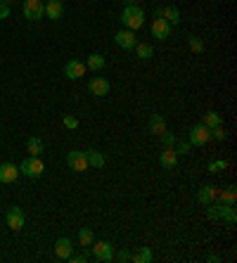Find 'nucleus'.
Instances as JSON below:
<instances>
[{
	"label": "nucleus",
	"mask_w": 237,
	"mask_h": 263,
	"mask_svg": "<svg viewBox=\"0 0 237 263\" xmlns=\"http://www.w3.org/2000/svg\"><path fill=\"white\" fill-rule=\"evenodd\" d=\"M159 164H161L164 169H173V166L178 164V154H176V149H173V147H164V152L159 154Z\"/></svg>",
	"instance_id": "nucleus-14"
},
{
	"label": "nucleus",
	"mask_w": 237,
	"mask_h": 263,
	"mask_svg": "<svg viewBox=\"0 0 237 263\" xmlns=\"http://www.w3.org/2000/svg\"><path fill=\"white\" fill-rule=\"evenodd\" d=\"M133 261H135V263H149V261H152V251L147 249V247H143V249L133 256Z\"/></svg>",
	"instance_id": "nucleus-27"
},
{
	"label": "nucleus",
	"mask_w": 237,
	"mask_h": 263,
	"mask_svg": "<svg viewBox=\"0 0 237 263\" xmlns=\"http://www.w3.org/2000/svg\"><path fill=\"white\" fill-rule=\"evenodd\" d=\"M64 126L69 128V131L79 128V118H76V117H64Z\"/></svg>",
	"instance_id": "nucleus-34"
},
{
	"label": "nucleus",
	"mask_w": 237,
	"mask_h": 263,
	"mask_svg": "<svg viewBox=\"0 0 237 263\" xmlns=\"http://www.w3.org/2000/svg\"><path fill=\"white\" fill-rule=\"evenodd\" d=\"M190 140H176V145H173V149H176V154H187L190 152Z\"/></svg>",
	"instance_id": "nucleus-31"
},
{
	"label": "nucleus",
	"mask_w": 237,
	"mask_h": 263,
	"mask_svg": "<svg viewBox=\"0 0 237 263\" xmlns=\"http://www.w3.org/2000/svg\"><path fill=\"white\" fill-rule=\"evenodd\" d=\"M66 164H69V169L76 173H83L88 169V154L86 152H81V149H71L69 154H66Z\"/></svg>",
	"instance_id": "nucleus-3"
},
{
	"label": "nucleus",
	"mask_w": 237,
	"mask_h": 263,
	"mask_svg": "<svg viewBox=\"0 0 237 263\" xmlns=\"http://www.w3.org/2000/svg\"><path fill=\"white\" fill-rule=\"evenodd\" d=\"M64 76H66V79H71V81H79L81 76H86V64H83V62H79V59L66 62Z\"/></svg>",
	"instance_id": "nucleus-9"
},
{
	"label": "nucleus",
	"mask_w": 237,
	"mask_h": 263,
	"mask_svg": "<svg viewBox=\"0 0 237 263\" xmlns=\"http://www.w3.org/2000/svg\"><path fill=\"white\" fill-rule=\"evenodd\" d=\"M207 206H209V209H207V216H209L211 221H221V218H223V204H213V206L207 204Z\"/></svg>",
	"instance_id": "nucleus-25"
},
{
	"label": "nucleus",
	"mask_w": 237,
	"mask_h": 263,
	"mask_svg": "<svg viewBox=\"0 0 237 263\" xmlns=\"http://www.w3.org/2000/svg\"><path fill=\"white\" fill-rule=\"evenodd\" d=\"M7 14H10V5H2V2H0V19H7Z\"/></svg>",
	"instance_id": "nucleus-37"
},
{
	"label": "nucleus",
	"mask_w": 237,
	"mask_h": 263,
	"mask_svg": "<svg viewBox=\"0 0 237 263\" xmlns=\"http://www.w3.org/2000/svg\"><path fill=\"white\" fill-rule=\"evenodd\" d=\"M161 19H166L171 27L180 24V12H178V7H173V5H169V7H161Z\"/></svg>",
	"instance_id": "nucleus-16"
},
{
	"label": "nucleus",
	"mask_w": 237,
	"mask_h": 263,
	"mask_svg": "<svg viewBox=\"0 0 237 263\" xmlns=\"http://www.w3.org/2000/svg\"><path fill=\"white\" fill-rule=\"evenodd\" d=\"M152 36L159 40H166L171 36V24H169L166 19H154V22H152Z\"/></svg>",
	"instance_id": "nucleus-11"
},
{
	"label": "nucleus",
	"mask_w": 237,
	"mask_h": 263,
	"mask_svg": "<svg viewBox=\"0 0 237 263\" xmlns=\"http://www.w3.org/2000/svg\"><path fill=\"white\" fill-rule=\"evenodd\" d=\"M45 14H48L50 19H62V14H64L62 0H48V2H45Z\"/></svg>",
	"instance_id": "nucleus-15"
},
{
	"label": "nucleus",
	"mask_w": 237,
	"mask_h": 263,
	"mask_svg": "<svg viewBox=\"0 0 237 263\" xmlns=\"http://www.w3.org/2000/svg\"><path fill=\"white\" fill-rule=\"evenodd\" d=\"M5 221H7V228H12V230H22L27 218H24V211L19 209V206H12V209L7 211Z\"/></svg>",
	"instance_id": "nucleus-8"
},
{
	"label": "nucleus",
	"mask_w": 237,
	"mask_h": 263,
	"mask_svg": "<svg viewBox=\"0 0 237 263\" xmlns=\"http://www.w3.org/2000/svg\"><path fill=\"white\" fill-rule=\"evenodd\" d=\"M19 178V166H14L10 161L0 164V183H14Z\"/></svg>",
	"instance_id": "nucleus-10"
},
{
	"label": "nucleus",
	"mask_w": 237,
	"mask_h": 263,
	"mask_svg": "<svg viewBox=\"0 0 237 263\" xmlns=\"http://www.w3.org/2000/svg\"><path fill=\"white\" fill-rule=\"evenodd\" d=\"M90 249H92L95 261H100V263H109L114 259V247H112L109 242H92Z\"/></svg>",
	"instance_id": "nucleus-4"
},
{
	"label": "nucleus",
	"mask_w": 237,
	"mask_h": 263,
	"mask_svg": "<svg viewBox=\"0 0 237 263\" xmlns=\"http://www.w3.org/2000/svg\"><path fill=\"white\" fill-rule=\"evenodd\" d=\"M27 147H29V152H31V157H40V154H43V140H40V138H36V135H33V138H29L27 140Z\"/></svg>",
	"instance_id": "nucleus-19"
},
{
	"label": "nucleus",
	"mask_w": 237,
	"mask_h": 263,
	"mask_svg": "<svg viewBox=\"0 0 237 263\" xmlns=\"http://www.w3.org/2000/svg\"><path fill=\"white\" fill-rule=\"evenodd\" d=\"M235 197H237L235 187H225L223 192H221V199H223V204H235Z\"/></svg>",
	"instance_id": "nucleus-28"
},
{
	"label": "nucleus",
	"mask_w": 237,
	"mask_h": 263,
	"mask_svg": "<svg viewBox=\"0 0 237 263\" xmlns=\"http://www.w3.org/2000/svg\"><path fill=\"white\" fill-rule=\"evenodd\" d=\"M45 14V5L43 0H24V17L31 19V22H38Z\"/></svg>",
	"instance_id": "nucleus-6"
},
{
	"label": "nucleus",
	"mask_w": 237,
	"mask_h": 263,
	"mask_svg": "<svg viewBox=\"0 0 237 263\" xmlns=\"http://www.w3.org/2000/svg\"><path fill=\"white\" fill-rule=\"evenodd\" d=\"M0 2H2V5H12V0H0Z\"/></svg>",
	"instance_id": "nucleus-38"
},
{
	"label": "nucleus",
	"mask_w": 237,
	"mask_h": 263,
	"mask_svg": "<svg viewBox=\"0 0 237 263\" xmlns=\"http://www.w3.org/2000/svg\"><path fill=\"white\" fill-rule=\"evenodd\" d=\"M149 131L157 133V135H161V133L166 131V123H164L161 114H152V118H149Z\"/></svg>",
	"instance_id": "nucleus-20"
},
{
	"label": "nucleus",
	"mask_w": 237,
	"mask_h": 263,
	"mask_svg": "<svg viewBox=\"0 0 237 263\" xmlns=\"http://www.w3.org/2000/svg\"><path fill=\"white\" fill-rule=\"evenodd\" d=\"M117 259H118V261H133V254L128 249H121L117 254Z\"/></svg>",
	"instance_id": "nucleus-35"
},
{
	"label": "nucleus",
	"mask_w": 237,
	"mask_h": 263,
	"mask_svg": "<svg viewBox=\"0 0 237 263\" xmlns=\"http://www.w3.org/2000/svg\"><path fill=\"white\" fill-rule=\"evenodd\" d=\"M221 221H225V223H230V225H235L237 213H235V209H233V204H223V218H221Z\"/></svg>",
	"instance_id": "nucleus-26"
},
{
	"label": "nucleus",
	"mask_w": 237,
	"mask_h": 263,
	"mask_svg": "<svg viewBox=\"0 0 237 263\" xmlns=\"http://www.w3.org/2000/svg\"><path fill=\"white\" fill-rule=\"evenodd\" d=\"M121 24H123V29H128V31H138V29L145 24V12H143V7H138V5H126L123 12H121Z\"/></svg>",
	"instance_id": "nucleus-1"
},
{
	"label": "nucleus",
	"mask_w": 237,
	"mask_h": 263,
	"mask_svg": "<svg viewBox=\"0 0 237 263\" xmlns=\"http://www.w3.org/2000/svg\"><path fill=\"white\" fill-rule=\"evenodd\" d=\"M74 254V247H71V239H66V237H59L57 242H55V256L57 259H69Z\"/></svg>",
	"instance_id": "nucleus-12"
},
{
	"label": "nucleus",
	"mask_w": 237,
	"mask_h": 263,
	"mask_svg": "<svg viewBox=\"0 0 237 263\" xmlns=\"http://www.w3.org/2000/svg\"><path fill=\"white\" fill-rule=\"evenodd\" d=\"M225 166H228V161H223V159H216V161H211L209 166H207V171H211V173L225 171Z\"/></svg>",
	"instance_id": "nucleus-32"
},
{
	"label": "nucleus",
	"mask_w": 237,
	"mask_h": 263,
	"mask_svg": "<svg viewBox=\"0 0 237 263\" xmlns=\"http://www.w3.org/2000/svg\"><path fill=\"white\" fill-rule=\"evenodd\" d=\"M88 90H90L92 95H97V97H102V95H107V92H109V81H107L105 76H95V79H90Z\"/></svg>",
	"instance_id": "nucleus-13"
},
{
	"label": "nucleus",
	"mask_w": 237,
	"mask_h": 263,
	"mask_svg": "<svg viewBox=\"0 0 237 263\" xmlns=\"http://www.w3.org/2000/svg\"><path fill=\"white\" fill-rule=\"evenodd\" d=\"M209 133H211V138H213V140H225V138H228L223 123H221V126H213V128H209Z\"/></svg>",
	"instance_id": "nucleus-30"
},
{
	"label": "nucleus",
	"mask_w": 237,
	"mask_h": 263,
	"mask_svg": "<svg viewBox=\"0 0 237 263\" xmlns=\"http://www.w3.org/2000/svg\"><path fill=\"white\" fill-rule=\"evenodd\" d=\"M43 171H45V164L38 157H29L19 164V173H24L27 178H40Z\"/></svg>",
	"instance_id": "nucleus-2"
},
{
	"label": "nucleus",
	"mask_w": 237,
	"mask_h": 263,
	"mask_svg": "<svg viewBox=\"0 0 237 263\" xmlns=\"http://www.w3.org/2000/svg\"><path fill=\"white\" fill-rule=\"evenodd\" d=\"M187 43H190V50H192V53H204V43H202V38H197V36H190V38H187Z\"/></svg>",
	"instance_id": "nucleus-29"
},
{
	"label": "nucleus",
	"mask_w": 237,
	"mask_h": 263,
	"mask_svg": "<svg viewBox=\"0 0 237 263\" xmlns=\"http://www.w3.org/2000/svg\"><path fill=\"white\" fill-rule=\"evenodd\" d=\"M209 140H211V133H209V128H207L204 123H195V126L190 128V145L204 147Z\"/></svg>",
	"instance_id": "nucleus-5"
},
{
	"label": "nucleus",
	"mask_w": 237,
	"mask_h": 263,
	"mask_svg": "<svg viewBox=\"0 0 237 263\" xmlns=\"http://www.w3.org/2000/svg\"><path fill=\"white\" fill-rule=\"evenodd\" d=\"M114 40H117L118 48H123V50H133V48L138 45V38H135V33H133V31H128V29H121V31H117Z\"/></svg>",
	"instance_id": "nucleus-7"
},
{
	"label": "nucleus",
	"mask_w": 237,
	"mask_h": 263,
	"mask_svg": "<svg viewBox=\"0 0 237 263\" xmlns=\"http://www.w3.org/2000/svg\"><path fill=\"white\" fill-rule=\"evenodd\" d=\"M86 154H88V166H95V169H102V166H105V157H102V152L90 149V152H86Z\"/></svg>",
	"instance_id": "nucleus-21"
},
{
	"label": "nucleus",
	"mask_w": 237,
	"mask_h": 263,
	"mask_svg": "<svg viewBox=\"0 0 237 263\" xmlns=\"http://www.w3.org/2000/svg\"><path fill=\"white\" fill-rule=\"evenodd\" d=\"M69 259H71V261H74V263H83V261H88V256H86V254H76V256L71 254Z\"/></svg>",
	"instance_id": "nucleus-36"
},
{
	"label": "nucleus",
	"mask_w": 237,
	"mask_h": 263,
	"mask_svg": "<svg viewBox=\"0 0 237 263\" xmlns=\"http://www.w3.org/2000/svg\"><path fill=\"white\" fill-rule=\"evenodd\" d=\"M83 64H86V69H90V71H100V69H105V57L97 55V53H92Z\"/></svg>",
	"instance_id": "nucleus-18"
},
{
	"label": "nucleus",
	"mask_w": 237,
	"mask_h": 263,
	"mask_svg": "<svg viewBox=\"0 0 237 263\" xmlns=\"http://www.w3.org/2000/svg\"><path fill=\"white\" fill-rule=\"evenodd\" d=\"M213 197H216V187H213V185H204V187H199V192H197L199 204H211V199Z\"/></svg>",
	"instance_id": "nucleus-17"
},
{
	"label": "nucleus",
	"mask_w": 237,
	"mask_h": 263,
	"mask_svg": "<svg viewBox=\"0 0 237 263\" xmlns=\"http://www.w3.org/2000/svg\"><path fill=\"white\" fill-rule=\"evenodd\" d=\"M79 242H81V247H90L92 242H95V235H92V230L90 228H81L79 230Z\"/></svg>",
	"instance_id": "nucleus-23"
},
{
	"label": "nucleus",
	"mask_w": 237,
	"mask_h": 263,
	"mask_svg": "<svg viewBox=\"0 0 237 263\" xmlns=\"http://www.w3.org/2000/svg\"><path fill=\"white\" fill-rule=\"evenodd\" d=\"M202 123H204L207 128H213V126H221V123H223V117H221L218 112H207Z\"/></svg>",
	"instance_id": "nucleus-22"
},
{
	"label": "nucleus",
	"mask_w": 237,
	"mask_h": 263,
	"mask_svg": "<svg viewBox=\"0 0 237 263\" xmlns=\"http://www.w3.org/2000/svg\"><path fill=\"white\" fill-rule=\"evenodd\" d=\"M133 50L138 53V57H140V59H145V62L152 57V55H154V48H152V45H147V43H138Z\"/></svg>",
	"instance_id": "nucleus-24"
},
{
	"label": "nucleus",
	"mask_w": 237,
	"mask_h": 263,
	"mask_svg": "<svg viewBox=\"0 0 237 263\" xmlns=\"http://www.w3.org/2000/svg\"><path fill=\"white\" fill-rule=\"evenodd\" d=\"M161 145H164V147H173V145H176V135H173V133H169V131H164V133H161Z\"/></svg>",
	"instance_id": "nucleus-33"
}]
</instances>
